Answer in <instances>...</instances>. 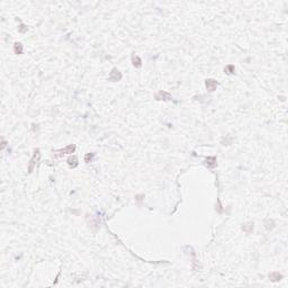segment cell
Segmentation results:
<instances>
[{
  "mask_svg": "<svg viewBox=\"0 0 288 288\" xmlns=\"http://www.w3.org/2000/svg\"><path fill=\"white\" fill-rule=\"evenodd\" d=\"M234 70H235V69H234V65H228V66L224 69V71H225L228 75H232V73L234 72Z\"/></svg>",
  "mask_w": 288,
  "mask_h": 288,
  "instance_id": "13",
  "label": "cell"
},
{
  "mask_svg": "<svg viewBox=\"0 0 288 288\" xmlns=\"http://www.w3.org/2000/svg\"><path fill=\"white\" fill-rule=\"evenodd\" d=\"M93 156H95V153H87V154L85 155V162H86V163L91 162L92 159H93Z\"/></svg>",
  "mask_w": 288,
  "mask_h": 288,
  "instance_id": "12",
  "label": "cell"
},
{
  "mask_svg": "<svg viewBox=\"0 0 288 288\" xmlns=\"http://www.w3.org/2000/svg\"><path fill=\"white\" fill-rule=\"evenodd\" d=\"M205 85H206L207 90L211 91V92L215 91L216 90V88H217V82H216V80H214V79H207L206 82H205Z\"/></svg>",
  "mask_w": 288,
  "mask_h": 288,
  "instance_id": "4",
  "label": "cell"
},
{
  "mask_svg": "<svg viewBox=\"0 0 288 288\" xmlns=\"http://www.w3.org/2000/svg\"><path fill=\"white\" fill-rule=\"evenodd\" d=\"M122 79V73L119 72V70L117 68H114L109 75V81H113V82H116V81H119Z\"/></svg>",
  "mask_w": 288,
  "mask_h": 288,
  "instance_id": "3",
  "label": "cell"
},
{
  "mask_svg": "<svg viewBox=\"0 0 288 288\" xmlns=\"http://www.w3.org/2000/svg\"><path fill=\"white\" fill-rule=\"evenodd\" d=\"M269 278H270L273 281H279V280L283 278V276H281L279 273H269Z\"/></svg>",
  "mask_w": 288,
  "mask_h": 288,
  "instance_id": "10",
  "label": "cell"
},
{
  "mask_svg": "<svg viewBox=\"0 0 288 288\" xmlns=\"http://www.w3.org/2000/svg\"><path fill=\"white\" fill-rule=\"evenodd\" d=\"M205 164L208 168H215L216 167V158L215 156H208L205 161Z\"/></svg>",
  "mask_w": 288,
  "mask_h": 288,
  "instance_id": "6",
  "label": "cell"
},
{
  "mask_svg": "<svg viewBox=\"0 0 288 288\" xmlns=\"http://www.w3.org/2000/svg\"><path fill=\"white\" fill-rule=\"evenodd\" d=\"M14 51H15L16 54H21L23 53V45H21V43L16 42L15 45H14Z\"/></svg>",
  "mask_w": 288,
  "mask_h": 288,
  "instance_id": "11",
  "label": "cell"
},
{
  "mask_svg": "<svg viewBox=\"0 0 288 288\" xmlns=\"http://www.w3.org/2000/svg\"><path fill=\"white\" fill-rule=\"evenodd\" d=\"M132 63H133V65H134L135 68H141V66H142V61H141V59H140L137 55H135V54L132 55Z\"/></svg>",
  "mask_w": 288,
  "mask_h": 288,
  "instance_id": "8",
  "label": "cell"
},
{
  "mask_svg": "<svg viewBox=\"0 0 288 288\" xmlns=\"http://www.w3.org/2000/svg\"><path fill=\"white\" fill-rule=\"evenodd\" d=\"M40 159H41V152H40L38 149H36V150L34 151V154H33V156H32V159H30V166H28V173H32V172H33L34 168H35V166L38 163Z\"/></svg>",
  "mask_w": 288,
  "mask_h": 288,
  "instance_id": "1",
  "label": "cell"
},
{
  "mask_svg": "<svg viewBox=\"0 0 288 288\" xmlns=\"http://www.w3.org/2000/svg\"><path fill=\"white\" fill-rule=\"evenodd\" d=\"M68 164L71 168L78 167V158H77L76 155H72V156H70L68 159Z\"/></svg>",
  "mask_w": 288,
  "mask_h": 288,
  "instance_id": "7",
  "label": "cell"
},
{
  "mask_svg": "<svg viewBox=\"0 0 288 288\" xmlns=\"http://www.w3.org/2000/svg\"><path fill=\"white\" fill-rule=\"evenodd\" d=\"M155 99H158V100H171V99H172V97H171L168 92L161 90L155 95Z\"/></svg>",
  "mask_w": 288,
  "mask_h": 288,
  "instance_id": "5",
  "label": "cell"
},
{
  "mask_svg": "<svg viewBox=\"0 0 288 288\" xmlns=\"http://www.w3.org/2000/svg\"><path fill=\"white\" fill-rule=\"evenodd\" d=\"M242 230L246 233H251L253 231V223L252 222H249V223H245L244 225L242 226Z\"/></svg>",
  "mask_w": 288,
  "mask_h": 288,
  "instance_id": "9",
  "label": "cell"
},
{
  "mask_svg": "<svg viewBox=\"0 0 288 288\" xmlns=\"http://www.w3.org/2000/svg\"><path fill=\"white\" fill-rule=\"evenodd\" d=\"M24 27H25V26H24V25H21V26H20V32H21V33H24V32H25V30H27V28H24Z\"/></svg>",
  "mask_w": 288,
  "mask_h": 288,
  "instance_id": "14",
  "label": "cell"
},
{
  "mask_svg": "<svg viewBox=\"0 0 288 288\" xmlns=\"http://www.w3.org/2000/svg\"><path fill=\"white\" fill-rule=\"evenodd\" d=\"M75 151H76V145H68V146H65L64 149L58 151L59 154H54V158H61V156H63L64 154H71V153H73Z\"/></svg>",
  "mask_w": 288,
  "mask_h": 288,
  "instance_id": "2",
  "label": "cell"
}]
</instances>
